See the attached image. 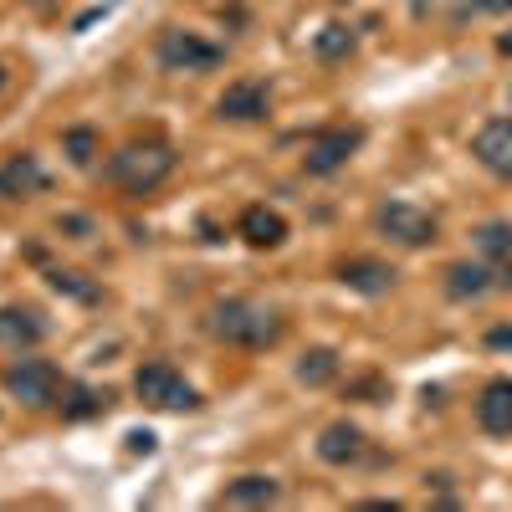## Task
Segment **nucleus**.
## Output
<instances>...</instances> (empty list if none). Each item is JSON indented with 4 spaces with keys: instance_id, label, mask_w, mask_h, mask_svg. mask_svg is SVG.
<instances>
[{
    "instance_id": "obj_18",
    "label": "nucleus",
    "mask_w": 512,
    "mask_h": 512,
    "mask_svg": "<svg viewBox=\"0 0 512 512\" xmlns=\"http://www.w3.org/2000/svg\"><path fill=\"white\" fill-rule=\"evenodd\" d=\"M62 395H67V400H57V405H62L67 420H88V415L108 410V395H103V390H88V384H62Z\"/></svg>"
},
{
    "instance_id": "obj_24",
    "label": "nucleus",
    "mask_w": 512,
    "mask_h": 512,
    "mask_svg": "<svg viewBox=\"0 0 512 512\" xmlns=\"http://www.w3.org/2000/svg\"><path fill=\"white\" fill-rule=\"evenodd\" d=\"M123 446H128V456H154L159 451V436L154 431H128Z\"/></svg>"
},
{
    "instance_id": "obj_21",
    "label": "nucleus",
    "mask_w": 512,
    "mask_h": 512,
    "mask_svg": "<svg viewBox=\"0 0 512 512\" xmlns=\"http://www.w3.org/2000/svg\"><path fill=\"white\" fill-rule=\"evenodd\" d=\"M62 149H67V159H72L77 169H88L93 154H98V128H88V123L67 128V134H62Z\"/></svg>"
},
{
    "instance_id": "obj_28",
    "label": "nucleus",
    "mask_w": 512,
    "mask_h": 512,
    "mask_svg": "<svg viewBox=\"0 0 512 512\" xmlns=\"http://www.w3.org/2000/svg\"><path fill=\"white\" fill-rule=\"evenodd\" d=\"M492 277H497V287H512V256H507V262H502Z\"/></svg>"
},
{
    "instance_id": "obj_5",
    "label": "nucleus",
    "mask_w": 512,
    "mask_h": 512,
    "mask_svg": "<svg viewBox=\"0 0 512 512\" xmlns=\"http://www.w3.org/2000/svg\"><path fill=\"white\" fill-rule=\"evenodd\" d=\"M159 62H164V72H210L226 62V47H216V41H205L195 31H164Z\"/></svg>"
},
{
    "instance_id": "obj_7",
    "label": "nucleus",
    "mask_w": 512,
    "mask_h": 512,
    "mask_svg": "<svg viewBox=\"0 0 512 512\" xmlns=\"http://www.w3.org/2000/svg\"><path fill=\"white\" fill-rule=\"evenodd\" d=\"M6 390H11L21 405H57L62 374H57L47 359H16V364L6 369Z\"/></svg>"
},
{
    "instance_id": "obj_27",
    "label": "nucleus",
    "mask_w": 512,
    "mask_h": 512,
    "mask_svg": "<svg viewBox=\"0 0 512 512\" xmlns=\"http://www.w3.org/2000/svg\"><path fill=\"white\" fill-rule=\"evenodd\" d=\"M472 11H482V16L487 11H512V0H472Z\"/></svg>"
},
{
    "instance_id": "obj_11",
    "label": "nucleus",
    "mask_w": 512,
    "mask_h": 512,
    "mask_svg": "<svg viewBox=\"0 0 512 512\" xmlns=\"http://www.w3.org/2000/svg\"><path fill=\"white\" fill-rule=\"evenodd\" d=\"M47 190V169L36 164V154H11L0 164V200H31Z\"/></svg>"
},
{
    "instance_id": "obj_22",
    "label": "nucleus",
    "mask_w": 512,
    "mask_h": 512,
    "mask_svg": "<svg viewBox=\"0 0 512 512\" xmlns=\"http://www.w3.org/2000/svg\"><path fill=\"white\" fill-rule=\"evenodd\" d=\"M477 246L492 251V256H512V226H507V221H487V226L477 231Z\"/></svg>"
},
{
    "instance_id": "obj_15",
    "label": "nucleus",
    "mask_w": 512,
    "mask_h": 512,
    "mask_svg": "<svg viewBox=\"0 0 512 512\" xmlns=\"http://www.w3.org/2000/svg\"><path fill=\"white\" fill-rule=\"evenodd\" d=\"M41 333H47V323H41L36 308H0V338H6L11 349L41 344Z\"/></svg>"
},
{
    "instance_id": "obj_8",
    "label": "nucleus",
    "mask_w": 512,
    "mask_h": 512,
    "mask_svg": "<svg viewBox=\"0 0 512 512\" xmlns=\"http://www.w3.org/2000/svg\"><path fill=\"white\" fill-rule=\"evenodd\" d=\"M472 154L477 164L487 169V175L497 180H512V118H492L477 128V139H472Z\"/></svg>"
},
{
    "instance_id": "obj_20",
    "label": "nucleus",
    "mask_w": 512,
    "mask_h": 512,
    "mask_svg": "<svg viewBox=\"0 0 512 512\" xmlns=\"http://www.w3.org/2000/svg\"><path fill=\"white\" fill-rule=\"evenodd\" d=\"M333 374H338V354L333 349H308L303 359H297V379L313 384V390H318V384H328Z\"/></svg>"
},
{
    "instance_id": "obj_23",
    "label": "nucleus",
    "mask_w": 512,
    "mask_h": 512,
    "mask_svg": "<svg viewBox=\"0 0 512 512\" xmlns=\"http://www.w3.org/2000/svg\"><path fill=\"white\" fill-rule=\"evenodd\" d=\"M52 287L57 292H72V297H82V303H93V297H98V287H88V282H82V272H52Z\"/></svg>"
},
{
    "instance_id": "obj_1",
    "label": "nucleus",
    "mask_w": 512,
    "mask_h": 512,
    "mask_svg": "<svg viewBox=\"0 0 512 512\" xmlns=\"http://www.w3.org/2000/svg\"><path fill=\"white\" fill-rule=\"evenodd\" d=\"M210 333L226 338L241 349H272L282 338V318L262 303H246V297H226V303L210 308Z\"/></svg>"
},
{
    "instance_id": "obj_25",
    "label": "nucleus",
    "mask_w": 512,
    "mask_h": 512,
    "mask_svg": "<svg viewBox=\"0 0 512 512\" xmlns=\"http://www.w3.org/2000/svg\"><path fill=\"white\" fill-rule=\"evenodd\" d=\"M487 349H512V323H502V328L487 333Z\"/></svg>"
},
{
    "instance_id": "obj_2",
    "label": "nucleus",
    "mask_w": 512,
    "mask_h": 512,
    "mask_svg": "<svg viewBox=\"0 0 512 512\" xmlns=\"http://www.w3.org/2000/svg\"><path fill=\"white\" fill-rule=\"evenodd\" d=\"M108 175L128 195H149V190H159L169 175H175V149L159 144V139L154 144H128V149H118L108 159Z\"/></svg>"
},
{
    "instance_id": "obj_9",
    "label": "nucleus",
    "mask_w": 512,
    "mask_h": 512,
    "mask_svg": "<svg viewBox=\"0 0 512 512\" xmlns=\"http://www.w3.org/2000/svg\"><path fill=\"white\" fill-rule=\"evenodd\" d=\"M267 103H272L267 82L241 77V82H231V88L216 98V113H221V118H231V123H256V118H267Z\"/></svg>"
},
{
    "instance_id": "obj_3",
    "label": "nucleus",
    "mask_w": 512,
    "mask_h": 512,
    "mask_svg": "<svg viewBox=\"0 0 512 512\" xmlns=\"http://www.w3.org/2000/svg\"><path fill=\"white\" fill-rule=\"evenodd\" d=\"M134 390H139V400H149V405H159V410H195V405H200L195 384H190L175 364H164V359H154V364H144V369L134 374Z\"/></svg>"
},
{
    "instance_id": "obj_4",
    "label": "nucleus",
    "mask_w": 512,
    "mask_h": 512,
    "mask_svg": "<svg viewBox=\"0 0 512 512\" xmlns=\"http://www.w3.org/2000/svg\"><path fill=\"white\" fill-rule=\"evenodd\" d=\"M359 144H364V128H354V123H333V128H323V134L308 139L303 169H308V175H338V169H344V164L359 154Z\"/></svg>"
},
{
    "instance_id": "obj_26",
    "label": "nucleus",
    "mask_w": 512,
    "mask_h": 512,
    "mask_svg": "<svg viewBox=\"0 0 512 512\" xmlns=\"http://www.w3.org/2000/svg\"><path fill=\"white\" fill-rule=\"evenodd\" d=\"M57 226H62V231H77V236H88V231H93V221H88V216H62Z\"/></svg>"
},
{
    "instance_id": "obj_17",
    "label": "nucleus",
    "mask_w": 512,
    "mask_h": 512,
    "mask_svg": "<svg viewBox=\"0 0 512 512\" xmlns=\"http://www.w3.org/2000/svg\"><path fill=\"white\" fill-rule=\"evenodd\" d=\"M487 287H497V277H492V267H482V262H456V267L446 272V292H451V297H482Z\"/></svg>"
},
{
    "instance_id": "obj_6",
    "label": "nucleus",
    "mask_w": 512,
    "mask_h": 512,
    "mask_svg": "<svg viewBox=\"0 0 512 512\" xmlns=\"http://www.w3.org/2000/svg\"><path fill=\"white\" fill-rule=\"evenodd\" d=\"M374 226L400 246H431L436 241V216H425V210L410 205V200H384L374 210Z\"/></svg>"
},
{
    "instance_id": "obj_30",
    "label": "nucleus",
    "mask_w": 512,
    "mask_h": 512,
    "mask_svg": "<svg viewBox=\"0 0 512 512\" xmlns=\"http://www.w3.org/2000/svg\"><path fill=\"white\" fill-rule=\"evenodd\" d=\"M0 88H6V72H0Z\"/></svg>"
},
{
    "instance_id": "obj_29",
    "label": "nucleus",
    "mask_w": 512,
    "mask_h": 512,
    "mask_svg": "<svg viewBox=\"0 0 512 512\" xmlns=\"http://www.w3.org/2000/svg\"><path fill=\"white\" fill-rule=\"evenodd\" d=\"M497 52H502V57H512V31H502V36H497Z\"/></svg>"
},
{
    "instance_id": "obj_19",
    "label": "nucleus",
    "mask_w": 512,
    "mask_h": 512,
    "mask_svg": "<svg viewBox=\"0 0 512 512\" xmlns=\"http://www.w3.org/2000/svg\"><path fill=\"white\" fill-rule=\"evenodd\" d=\"M313 52H318L323 62H344V57L354 52V26H344V21L323 26V31L313 36Z\"/></svg>"
},
{
    "instance_id": "obj_13",
    "label": "nucleus",
    "mask_w": 512,
    "mask_h": 512,
    "mask_svg": "<svg viewBox=\"0 0 512 512\" xmlns=\"http://www.w3.org/2000/svg\"><path fill=\"white\" fill-rule=\"evenodd\" d=\"M318 456L328 461V466H349V461H359L364 456V431L354 420H333L328 431L318 436Z\"/></svg>"
},
{
    "instance_id": "obj_12",
    "label": "nucleus",
    "mask_w": 512,
    "mask_h": 512,
    "mask_svg": "<svg viewBox=\"0 0 512 512\" xmlns=\"http://www.w3.org/2000/svg\"><path fill=\"white\" fill-rule=\"evenodd\" d=\"M477 425L487 436H512V379H492L477 400Z\"/></svg>"
},
{
    "instance_id": "obj_16",
    "label": "nucleus",
    "mask_w": 512,
    "mask_h": 512,
    "mask_svg": "<svg viewBox=\"0 0 512 512\" xmlns=\"http://www.w3.org/2000/svg\"><path fill=\"white\" fill-rule=\"evenodd\" d=\"M282 497V487L272 482V477H236L231 487H226V507H272Z\"/></svg>"
},
{
    "instance_id": "obj_14",
    "label": "nucleus",
    "mask_w": 512,
    "mask_h": 512,
    "mask_svg": "<svg viewBox=\"0 0 512 512\" xmlns=\"http://www.w3.org/2000/svg\"><path fill=\"white\" fill-rule=\"evenodd\" d=\"M338 277H344V287H354V292H390L395 287V267L390 262H374V256H349L344 267H338Z\"/></svg>"
},
{
    "instance_id": "obj_10",
    "label": "nucleus",
    "mask_w": 512,
    "mask_h": 512,
    "mask_svg": "<svg viewBox=\"0 0 512 512\" xmlns=\"http://www.w3.org/2000/svg\"><path fill=\"white\" fill-rule=\"evenodd\" d=\"M236 236L256 251H277L287 241V221H282V210L272 205H246L241 210V221H236Z\"/></svg>"
}]
</instances>
